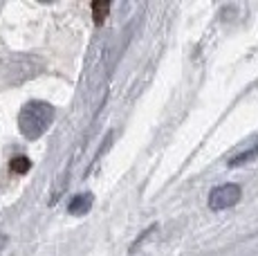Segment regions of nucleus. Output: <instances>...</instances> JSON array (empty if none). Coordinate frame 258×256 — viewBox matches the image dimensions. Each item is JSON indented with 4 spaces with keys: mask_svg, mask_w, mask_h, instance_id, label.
Instances as JSON below:
<instances>
[{
    "mask_svg": "<svg viewBox=\"0 0 258 256\" xmlns=\"http://www.w3.org/2000/svg\"><path fill=\"white\" fill-rule=\"evenodd\" d=\"M9 166H12V171H14V173H18V175H21V173H27V171H29V166H32V162H29L27 157H14V160H12V164H9Z\"/></svg>",
    "mask_w": 258,
    "mask_h": 256,
    "instance_id": "obj_6",
    "label": "nucleus"
},
{
    "mask_svg": "<svg viewBox=\"0 0 258 256\" xmlns=\"http://www.w3.org/2000/svg\"><path fill=\"white\" fill-rule=\"evenodd\" d=\"M54 121V108L47 101H29L18 115V128L27 140H38Z\"/></svg>",
    "mask_w": 258,
    "mask_h": 256,
    "instance_id": "obj_1",
    "label": "nucleus"
},
{
    "mask_svg": "<svg viewBox=\"0 0 258 256\" xmlns=\"http://www.w3.org/2000/svg\"><path fill=\"white\" fill-rule=\"evenodd\" d=\"M90 207H92V194H81V196H74L70 200L68 211H70L72 216H83L90 211Z\"/></svg>",
    "mask_w": 258,
    "mask_h": 256,
    "instance_id": "obj_3",
    "label": "nucleus"
},
{
    "mask_svg": "<svg viewBox=\"0 0 258 256\" xmlns=\"http://www.w3.org/2000/svg\"><path fill=\"white\" fill-rule=\"evenodd\" d=\"M108 9H110V5L108 3H94L92 5V12H94V23H103L106 21V16H108Z\"/></svg>",
    "mask_w": 258,
    "mask_h": 256,
    "instance_id": "obj_5",
    "label": "nucleus"
},
{
    "mask_svg": "<svg viewBox=\"0 0 258 256\" xmlns=\"http://www.w3.org/2000/svg\"><path fill=\"white\" fill-rule=\"evenodd\" d=\"M240 186L238 184H220L209 194V209L213 211H222L234 207L240 200Z\"/></svg>",
    "mask_w": 258,
    "mask_h": 256,
    "instance_id": "obj_2",
    "label": "nucleus"
},
{
    "mask_svg": "<svg viewBox=\"0 0 258 256\" xmlns=\"http://www.w3.org/2000/svg\"><path fill=\"white\" fill-rule=\"evenodd\" d=\"M258 157V142L251 149H247V151H242L240 155H236L234 160L229 162V166H242V164H247V162H251V160H256Z\"/></svg>",
    "mask_w": 258,
    "mask_h": 256,
    "instance_id": "obj_4",
    "label": "nucleus"
}]
</instances>
